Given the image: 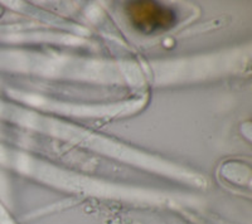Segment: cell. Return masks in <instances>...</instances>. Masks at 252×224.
Instances as JSON below:
<instances>
[{
    "instance_id": "obj_1",
    "label": "cell",
    "mask_w": 252,
    "mask_h": 224,
    "mask_svg": "<svg viewBox=\"0 0 252 224\" xmlns=\"http://www.w3.org/2000/svg\"><path fill=\"white\" fill-rule=\"evenodd\" d=\"M125 12L131 26L144 34L164 32L177 23L174 10L157 1H129Z\"/></svg>"
}]
</instances>
